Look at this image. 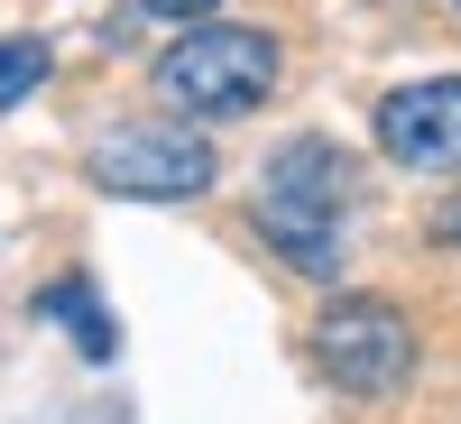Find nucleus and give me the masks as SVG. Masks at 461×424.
Masks as SVG:
<instances>
[{
  "instance_id": "obj_4",
  "label": "nucleus",
  "mask_w": 461,
  "mask_h": 424,
  "mask_svg": "<svg viewBox=\"0 0 461 424\" xmlns=\"http://www.w3.org/2000/svg\"><path fill=\"white\" fill-rule=\"evenodd\" d=\"M84 167H93L102 194H121V203H185V194L212 185V139L176 130V121H130V130H111Z\"/></svg>"
},
{
  "instance_id": "obj_7",
  "label": "nucleus",
  "mask_w": 461,
  "mask_h": 424,
  "mask_svg": "<svg viewBox=\"0 0 461 424\" xmlns=\"http://www.w3.org/2000/svg\"><path fill=\"white\" fill-rule=\"evenodd\" d=\"M47 84V37H0V111Z\"/></svg>"
},
{
  "instance_id": "obj_5",
  "label": "nucleus",
  "mask_w": 461,
  "mask_h": 424,
  "mask_svg": "<svg viewBox=\"0 0 461 424\" xmlns=\"http://www.w3.org/2000/svg\"><path fill=\"white\" fill-rule=\"evenodd\" d=\"M378 148L415 176H452L461 167V74H425L378 102Z\"/></svg>"
},
{
  "instance_id": "obj_9",
  "label": "nucleus",
  "mask_w": 461,
  "mask_h": 424,
  "mask_svg": "<svg viewBox=\"0 0 461 424\" xmlns=\"http://www.w3.org/2000/svg\"><path fill=\"white\" fill-rule=\"evenodd\" d=\"M425 230H434V240H443V249H461V194H443V203H434V221H425Z\"/></svg>"
},
{
  "instance_id": "obj_6",
  "label": "nucleus",
  "mask_w": 461,
  "mask_h": 424,
  "mask_svg": "<svg viewBox=\"0 0 461 424\" xmlns=\"http://www.w3.org/2000/svg\"><path fill=\"white\" fill-rule=\"evenodd\" d=\"M37 314H56V323L74 332V351H84V360H111V351H121V332H111V314H102L93 277H65V286H47V295H37Z\"/></svg>"
},
{
  "instance_id": "obj_8",
  "label": "nucleus",
  "mask_w": 461,
  "mask_h": 424,
  "mask_svg": "<svg viewBox=\"0 0 461 424\" xmlns=\"http://www.w3.org/2000/svg\"><path fill=\"white\" fill-rule=\"evenodd\" d=\"M139 10H148V19H176V28H203L221 0H139Z\"/></svg>"
},
{
  "instance_id": "obj_1",
  "label": "nucleus",
  "mask_w": 461,
  "mask_h": 424,
  "mask_svg": "<svg viewBox=\"0 0 461 424\" xmlns=\"http://www.w3.org/2000/svg\"><path fill=\"white\" fill-rule=\"evenodd\" d=\"M341 212H351V158L332 139H286L258 167V230L304 277H341Z\"/></svg>"
},
{
  "instance_id": "obj_3",
  "label": "nucleus",
  "mask_w": 461,
  "mask_h": 424,
  "mask_svg": "<svg viewBox=\"0 0 461 424\" xmlns=\"http://www.w3.org/2000/svg\"><path fill=\"white\" fill-rule=\"evenodd\" d=\"M314 360H323L332 388H351V397H397L415 378V323L388 295H332L323 323H314Z\"/></svg>"
},
{
  "instance_id": "obj_2",
  "label": "nucleus",
  "mask_w": 461,
  "mask_h": 424,
  "mask_svg": "<svg viewBox=\"0 0 461 424\" xmlns=\"http://www.w3.org/2000/svg\"><path fill=\"white\" fill-rule=\"evenodd\" d=\"M158 93L194 121H230V111H258L277 93V37L267 28H230V19H203L185 28L176 47L158 56Z\"/></svg>"
}]
</instances>
